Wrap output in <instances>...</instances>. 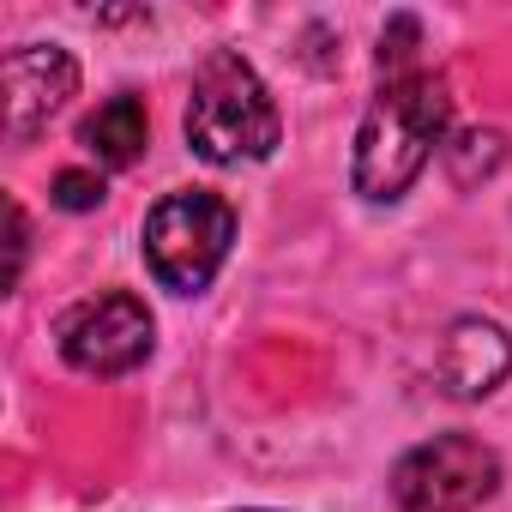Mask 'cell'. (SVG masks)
I'll list each match as a JSON object with an SVG mask.
<instances>
[{
	"mask_svg": "<svg viewBox=\"0 0 512 512\" xmlns=\"http://www.w3.org/2000/svg\"><path fill=\"white\" fill-rule=\"evenodd\" d=\"M416 37L422 25L410 13H398L380 37V91L362 115L356 133V163L350 181L362 199L392 205L416 187V175L428 169L434 151H446V127H452V91L440 73L416 67Z\"/></svg>",
	"mask_w": 512,
	"mask_h": 512,
	"instance_id": "obj_1",
	"label": "cell"
},
{
	"mask_svg": "<svg viewBox=\"0 0 512 512\" xmlns=\"http://www.w3.org/2000/svg\"><path fill=\"white\" fill-rule=\"evenodd\" d=\"M278 139H284V115L266 79L235 49L205 55V67L193 73V97H187V145L205 163H260L278 151Z\"/></svg>",
	"mask_w": 512,
	"mask_h": 512,
	"instance_id": "obj_2",
	"label": "cell"
},
{
	"mask_svg": "<svg viewBox=\"0 0 512 512\" xmlns=\"http://www.w3.org/2000/svg\"><path fill=\"white\" fill-rule=\"evenodd\" d=\"M235 241V205L217 193H169L145 211V266L163 290L175 296H199Z\"/></svg>",
	"mask_w": 512,
	"mask_h": 512,
	"instance_id": "obj_3",
	"label": "cell"
},
{
	"mask_svg": "<svg viewBox=\"0 0 512 512\" xmlns=\"http://www.w3.org/2000/svg\"><path fill=\"white\" fill-rule=\"evenodd\" d=\"M500 488V452L476 434H434L392 470L398 512H476Z\"/></svg>",
	"mask_w": 512,
	"mask_h": 512,
	"instance_id": "obj_4",
	"label": "cell"
},
{
	"mask_svg": "<svg viewBox=\"0 0 512 512\" xmlns=\"http://www.w3.org/2000/svg\"><path fill=\"white\" fill-rule=\"evenodd\" d=\"M55 344H61L67 368L97 374V380H115V374H133L151 356V314H145L139 296L103 290V296H85L79 308L61 314Z\"/></svg>",
	"mask_w": 512,
	"mask_h": 512,
	"instance_id": "obj_5",
	"label": "cell"
},
{
	"mask_svg": "<svg viewBox=\"0 0 512 512\" xmlns=\"http://www.w3.org/2000/svg\"><path fill=\"white\" fill-rule=\"evenodd\" d=\"M79 91V61L55 43L7 49V145H31Z\"/></svg>",
	"mask_w": 512,
	"mask_h": 512,
	"instance_id": "obj_6",
	"label": "cell"
},
{
	"mask_svg": "<svg viewBox=\"0 0 512 512\" xmlns=\"http://www.w3.org/2000/svg\"><path fill=\"white\" fill-rule=\"evenodd\" d=\"M512 368V344L488 320H458L440 344V380L452 398H488Z\"/></svg>",
	"mask_w": 512,
	"mask_h": 512,
	"instance_id": "obj_7",
	"label": "cell"
},
{
	"mask_svg": "<svg viewBox=\"0 0 512 512\" xmlns=\"http://www.w3.org/2000/svg\"><path fill=\"white\" fill-rule=\"evenodd\" d=\"M145 133H151V121H145V103H139L133 91H121V97L97 103V115H85V127H79V145H85L97 163H109V169H127V163H139V151H145Z\"/></svg>",
	"mask_w": 512,
	"mask_h": 512,
	"instance_id": "obj_8",
	"label": "cell"
},
{
	"mask_svg": "<svg viewBox=\"0 0 512 512\" xmlns=\"http://www.w3.org/2000/svg\"><path fill=\"white\" fill-rule=\"evenodd\" d=\"M446 157H452V175L470 187V181H476V169H482V175H494V169H500L506 145H500V133H464L458 145H446Z\"/></svg>",
	"mask_w": 512,
	"mask_h": 512,
	"instance_id": "obj_9",
	"label": "cell"
},
{
	"mask_svg": "<svg viewBox=\"0 0 512 512\" xmlns=\"http://www.w3.org/2000/svg\"><path fill=\"white\" fill-rule=\"evenodd\" d=\"M55 205H67V211H91V205H103V181L85 175V169H61V175H55Z\"/></svg>",
	"mask_w": 512,
	"mask_h": 512,
	"instance_id": "obj_10",
	"label": "cell"
},
{
	"mask_svg": "<svg viewBox=\"0 0 512 512\" xmlns=\"http://www.w3.org/2000/svg\"><path fill=\"white\" fill-rule=\"evenodd\" d=\"M241 512H272V506H241Z\"/></svg>",
	"mask_w": 512,
	"mask_h": 512,
	"instance_id": "obj_11",
	"label": "cell"
}]
</instances>
